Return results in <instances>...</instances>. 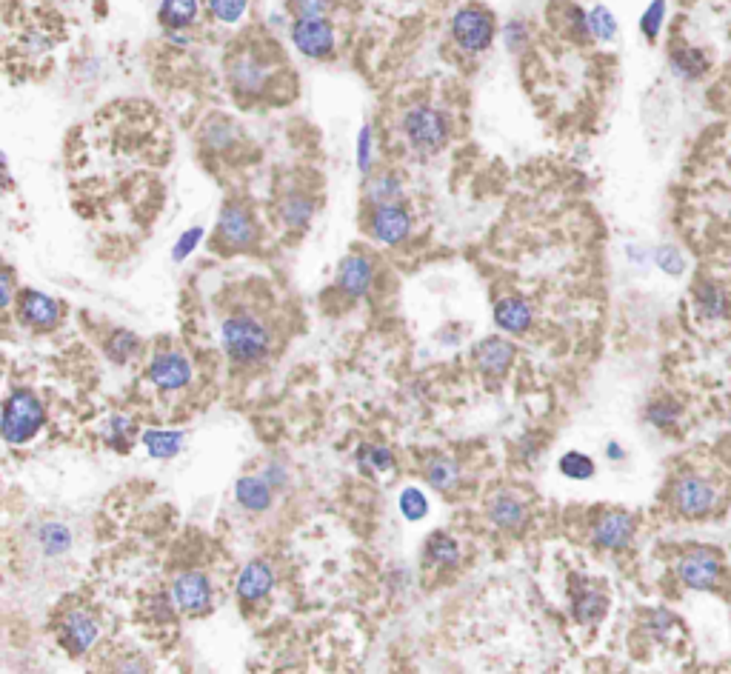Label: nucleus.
Returning <instances> with one entry per match:
<instances>
[{"mask_svg":"<svg viewBox=\"0 0 731 674\" xmlns=\"http://www.w3.org/2000/svg\"><path fill=\"white\" fill-rule=\"evenodd\" d=\"M272 326L249 309H235L220 320V346L238 366H257L272 355Z\"/></svg>","mask_w":731,"mask_h":674,"instance_id":"1","label":"nucleus"},{"mask_svg":"<svg viewBox=\"0 0 731 674\" xmlns=\"http://www.w3.org/2000/svg\"><path fill=\"white\" fill-rule=\"evenodd\" d=\"M46 426V406L32 389H15L3 400V417H0V437L9 446H23L35 440Z\"/></svg>","mask_w":731,"mask_h":674,"instance_id":"2","label":"nucleus"},{"mask_svg":"<svg viewBox=\"0 0 731 674\" xmlns=\"http://www.w3.org/2000/svg\"><path fill=\"white\" fill-rule=\"evenodd\" d=\"M400 129H403V138L409 140V146L420 155H435L449 140V118L432 103L409 106L400 120Z\"/></svg>","mask_w":731,"mask_h":674,"instance_id":"3","label":"nucleus"},{"mask_svg":"<svg viewBox=\"0 0 731 674\" xmlns=\"http://www.w3.org/2000/svg\"><path fill=\"white\" fill-rule=\"evenodd\" d=\"M672 506L677 515L686 520H703L720 506V489L717 483L697 472H683L672 483Z\"/></svg>","mask_w":731,"mask_h":674,"instance_id":"4","label":"nucleus"},{"mask_svg":"<svg viewBox=\"0 0 731 674\" xmlns=\"http://www.w3.org/2000/svg\"><path fill=\"white\" fill-rule=\"evenodd\" d=\"M58 40V20L49 23V20H43V15H35L20 29L6 26V58H12L18 52L23 63H38L46 55H52Z\"/></svg>","mask_w":731,"mask_h":674,"instance_id":"5","label":"nucleus"},{"mask_svg":"<svg viewBox=\"0 0 731 674\" xmlns=\"http://www.w3.org/2000/svg\"><path fill=\"white\" fill-rule=\"evenodd\" d=\"M55 637L66 655H89L100 640V617L92 609L72 606L55 620Z\"/></svg>","mask_w":731,"mask_h":674,"instance_id":"6","label":"nucleus"},{"mask_svg":"<svg viewBox=\"0 0 731 674\" xmlns=\"http://www.w3.org/2000/svg\"><path fill=\"white\" fill-rule=\"evenodd\" d=\"M452 40L466 55H483L494 43V15L483 6H463L452 18Z\"/></svg>","mask_w":731,"mask_h":674,"instance_id":"7","label":"nucleus"},{"mask_svg":"<svg viewBox=\"0 0 731 674\" xmlns=\"http://www.w3.org/2000/svg\"><path fill=\"white\" fill-rule=\"evenodd\" d=\"M257 220L243 203H226L215 226V246L223 252H249L257 243Z\"/></svg>","mask_w":731,"mask_h":674,"instance_id":"8","label":"nucleus"},{"mask_svg":"<svg viewBox=\"0 0 731 674\" xmlns=\"http://www.w3.org/2000/svg\"><path fill=\"white\" fill-rule=\"evenodd\" d=\"M26 543L38 560L58 563L75 549V532L69 523H63L58 517H43L26 529Z\"/></svg>","mask_w":731,"mask_h":674,"instance_id":"9","label":"nucleus"},{"mask_svg":"<svg viewBox=\"0 0 731 674\" xmlns=\"http://www.w3.org/2000/svg\"><path fill=\"white\" fill-rule=\"evenodd\" d=\"M292 43L309 60H329L337 49L335 26L329 18H295L292 20Z\"/></svg>","mask_w":731,"mask_h":674,"instance_id":"10","label":"nucleus"},{"mask_svg":"<svg viewBox=\"0 0 731 674\" xmlns=\"http://www.w3.org/2000/svg\"><path fill=\"white\" fill-rule=\"evenodd\" d=\"M169 595H172L175 609L183 615H206L212 609V580L198 569H183L172 577Z\"/></svg>","mask_w":731,"mask_h":674,"instance_id":"11","label":"nucleus"},{"mask_svg":"<svg viewBox=\"0 0 731 674\" xmlns=\"http://www.w3.org/2000/svg\"><path fill=\"white\" fill-rule=\"evenodd\" d=\"M15 306L18 320L32 332H55L63 320V303L38 289H20Z\"/></svg>","mask_w":731,"mask_h":674,"instance_id":"12","label":"nucleus"},{"mask_svg":"<svg viewBox=\"0 0 731 674\" xmlns=\"http://www.w3.org/2000/svg\"><path fill=\"white\" fill-rule=\"evenodd\" d=\"M366 229L377 243L383 246H400L412 235V212L403 203H383V206H369Z\"/></svg>","mask_w":731,"mask_h":674,"instance_id":"13","label":"nucleus"},{"mask_svg":"<svg viewBox=\"0 0 731 674\" xmlns=\"http://www.w3.org/2000/svg\"><path fill=\"white\" fill-rule=\"evenodd\" d=\"M146 377L160 392H180V389H186L192 383L195 369H192V360L183 355L180 349H163V352H158L149 360Z\"/></svg>","mask_w":731,"mask_h":674,"instance_id":"14","label":"nucleus"},{"mask_svg":"<svg viewBox=\"0 0 731 674\" xmlns=\"http://www.w3.org/2000/svg\"><path fill=\"white\" fill-rule=\"evenodd\" d=\"M634 535H637V520L629 512L620 509H609L600 512L592 523V543L606 549V552H623L632 546Z\"/></svg>","mask_w":731,"mask_h":674,"instance_id":"15","label":"nucleus"},{"mask_svg":"<svg viewBox=\"0 0 731 674\" xmlns=\"http://www.w3.org/2000/svg\"><path fill=\"white\" fill-rule=\"evenodd\" d=\"M272 69L275 66L263 58L260 52H240L238 58L232 60V66H229V80H232V86H235L238 95L260 98L269 89Z\"/></svg>","mask_w":731,"mask_h":674,"instance_id":"16","label":"nucleus"},{"mask_svg":"<svg viewBox=\"0 0 731 674\" xmlns=\"http://www.w3.org/2000/svg\"><path fill=\"white\" fill-rule=\"evenodd\" d=\"M677 575L683 580V586L689 589H700V592H709L717 586V580L723 575V563H720V555L714 549H706V546H697L692 552L680 557L677 563Z\"/></svg>","mask_w":731,"mask_h":674,"instance_id":"17","label":"nucleus"},{"mask_svg":"<svg viewBox=\"0 0 731 674\" xmlns=\"http://www.w3.org/2000/svg\"><path fill=\"white\" fill-rule=\"evenodd\" d=\"M375 275V260L369 258V255H363V252H352V255H346V258L340 260V266H337V292L346 295L349 300L366 298L372 292V286H375Z\"/></svg>","mask_w":731,"mask_h":674,"instance_id":"18","label":"nucleus"},{"mask_svg":"<svg viewBox=\"0 0 731 674\" xmlns=\"http://www.w3.org/2000/svg\"><path fill=\"white\" fill-rule=\"evenodd\" d=\"M472 355H475V366L480 375L489 377V380H503V377L509 375V369H512L517 349H514V343L509 337L492 335L483 337Z\"/></svg>","mask_w":731,"mask_h":674,"instance_id":"19","label":"nucleus"},{"mask_svg":"<svg viewBox=\"0 0 731 674\" xmlns=\"http://www.w3.org/2000/svg\"><path fill=\"white\" fill-rule=\"evenodd\" d=\"M275 589V569L266 560H249L235 580V595L243 606L263 603Z\"/></svg>","mask_w":731,"mask_h":674,"instance_id":"20","label":"nucleus"},{"mask_svg":"<svg viewBox=\"0 0 731 674\" xmlns=\"http://www.w3.org/2000/svg\"><path fill=\"white\" fill-rule=\"evenodd\" d=\"M569 595H572V617L580 626H597L609 612V595L589 580L574 577Z\"/></svg>","mask_w":731,"mask_h":674,"instance_id":"21","label":"nucleus"},{"mask_svg":"<svg viewBox=\"0 0 731 674\" xmlns=\"http://www.w3.org/2000/svg\"><path fill=\"white\" fill-rule=\"evenodd\" d=\"M486 515L500 532H520L529 520V506L514 492H497L486 506Z\"/></svg>","mask_w":731,"mask_h":674,"instance_id":"22","label":"nucleus"},{"mask_svg":"<svg viewBox=\"0 0 731 674\" xmlns=\"http://www.w3.org/2000/svg\"><path fill=\"white\" fill-rule=\"evenodd\" d=\"M534 309L532 303L520 295H506L494 303V323L506 335H526L532 329Z\"/></svg>","mask_w":731,"mask_h":674,"instance_id":"23","label":"nucleus"},{"mask_svg":"<svg viewBox=\"0 0 731 674\" xmlns=\"http://www.w3.org/2000/svg\"><path fill=\"white\" fill-rule=\"evenodd\" d=\"M694 309L697 315L706 320H723L731 315V292L717 283V280H697L694 283Z\"/></svg>","mask_w":731,"mask_h":674,"instance_id":"24","label":"nucleus"},{"mask_svg":"<svg viewBox=\"0 0 731 674\" xmlns=\"http://www.w3.org/2000/svg\"><path fill=\"white\" fill-rule=\"evenodd\" d=\"M669 69H672L674 78H680L683 83H697V80H703L709 75L712 60H709V55L703 49H697V46L677 43V46H672V52H669Z\"/></svg>","mask_w":731,"mask_h":674,"instance_id":"25","label":"nucleus"},{"mask_svg":"<svg viewBox=\"0 0 731 674\" xmlns=\"http://www.w3.org/2000/svg\"><path fill=\"white\" fill-rule=\"evenodd\" d=\"M235 500L240 509H246L249 515H263L272 509L275 500V489L263 475H243L235 483Z\"/></svg>","mask_w":731,"mask_h":674,"instance_id":"26","label":"nucleus"},{"mask_svg":"<svg viewBox=\"0 0 731 674\" xmlns=\"http://www.w3.org/2000/svg\"><path fill=\"white\" fill-rule=\"evenodd\" d=\"M200 3L203 0H160L158 23L166 29V35L192 29L200 18Z\"/></svg>","mask_w":731,"mask_h":674,"instance_id":"27","label":"nucleus"},{"mask_svg":"<svg viewBox=\"0 0 731 674\" xmlns=\"http://www.w3.org/2000/svg\"><path fill=\"white\" fill-rule=\"evenodd\" d=\"M277 215H280V220H283L286 229L300 232V229L309 226V220L315 218V200L309 198L306 192L292 189V192H286V195L280 198V203H277Z\"/></svg>","mask_w":731,"mask_h":674,"instance_id":"28","label":"nucleus"},{"mask_svg":"<svg viewBox=\"0 0 731 674\" xmlns=\"http://www.w3.org/2000/svg\"><path fill=\"white\" fill-rule=\"evenodd\" d=\"M554 26L563 29L566 38L577 40V43H589L592 32H589V12H583L577 3H557L552 9Z\"/></svg>","mask_w":731,"mask_h":674,"instance_id":"29","label":"nucleus"},{"mask_svg":"<svg viewBox=\"0 0 731 674\" xmlns=\"http://www.w3.org/2000/svg\"><path fill=\"white\" fill-rule=\"evenodd\" d=\"M460 543L455 537L446 535V532H435L426 540V549H423V560L426 566H435V569H455L460 563Z\"/></svg>","mask_w":731,"mask_h":674,"instance_id":"30","label":"nucleus"},{"mask_svg":"<svg viewBox=\"0 0 731 674\" xmlns=\"http://www.w3.org/2000/svg\"><path fill=\"white\" fill-rule=\"evenodd\" d=\"M423 477H426V483L435 492H452L457 483H460V463H457L455 457L446 455L429 457L426 466H423Z\"/></svg>","mask_w":731,"mask_h":674,"instance_id":"31","label":"nucleus"},{"mask_svg":"<svg viewBox=\"0 0 731 674\" xmlns=\"http://www.w3.org/2000/svg\"><path fill=\"white\" fill-rule=\"evenodd\" d=\"M363 195L369 200V206H383V203H403V183L392 172H377L366 178V189Z\"/></svg>","mask_w":731,"mask_h":674,"instance_id":"32","label":"nucleus"},{"mask_svg":"<svg viewBox=\"0 0 731 674\" xmlns=\"http://www.w3.org/2000/svg\"><path fill=\"white\" fill-rule=\"evenodd\" d=\"M357 466H360V472H369V475H392L397 469V457L389 446L366 443L357 449Z\"/></svg>","mask_w":731,"mask_h":674,"instance_id":"33","label":"nucleus"},{"mask_svg":"<svg viewBox=\"0 0 731 674\" xmlns=\"http://www.w3.org/2000/svg\"><path fill=\"white\" fill-rule=\"evenodd\" d=\"M183 443H186L183 432H172V429H149V432H143L146 452L152 457H158V460H169V457L178 455L180 449H183Z\"/></svg>","mask_w":731,"mask_h":674,"instance_id":"34","label":"nucleus"},{"mask_svg":"<svg viewBox=\"0 0 731 674\" xmlns=\"http://www.w3.org/2000/svg\"><path fill=\"white\" fill-rule=\"evenodd\" d=\"M252 0H203L209 18L220 23V26H238L240 20L246 18Z\"/></svg>","mask_w":731,"mask_h":674,"instance_id":"35","label":"nucleus"},{"mask_svg":"<svg viewBox=\"0 0 731 674\" xmlns=\"http://www.w3.org/2000/svg\"><path fill=\"white\" fill-rule=\"evenodd\" d=\"M589 32H592V40L597 43H612L617 35H620V26H617V18L609 6L597 3L589 9Z\"/></svg>","mask_w":731,"mask_h":674,"instance_id":"36","label":"nucleus"},{"mask_svg":"<svg viewBox=\"0 0 731 674\" xmlns=\"http://www.w3.org/2000/svg\"><path fill=\"white\" fill-rule=\"evenodd\" d=\"M140 352V337L135 332H129V329H115L109 340H106V355L109 360H115V363H129V360H135Z\"/></svg>","mask_w":731,"mask_h":674,"instance_id":"37","label":"nucleus"},{"mask_svg":"<svg viewBox=\"0 0 731 674\" xmlns=\"http://www.w3.org/2000/svg\"><path fill=\"white\" fill-rule=\"evenodd\" d=\"M103 674H152L149 660L135 652V649H123L118 655L106 657Z\"/></svg>","mask_w":731,"mask_h":674,"instance_id":"38","label":"nucleus"},{"mask_svg":"<svg viewBox=\"0 0 731 674\" xmlns=\"http://www.w3.org/2000/svg\"><path fill=\"white\" fill-rule=\"evenodd\" d=\"M132 437H135V423L132 417L126 415H112L103 423V440L112 446V449H129L132 446Z\"/></svg>","mask_w":731,"mask_h":674,"instance_id":"39","label":"nucleus"},{"mask_svg":"<svg viewBox=\"0 0 731 674\" xmlns=\"http://www.w3.org/2000/svg\"><path fill=\"white\" fill-rule=\"evenodd\" d=\"M666 18H669V3L666 0H652L646 6V12L640 15V35L649 40V43H654V40L660 38L663 26H666Z\"/></svg>","mask_w":731,"mask_h":674,"instance_id":"40","label":"nucleus"},{"mask_svg":"<svg viewBox=\"0 0 731 674\" xmlns=\"http://www.w3.org/2000/svg\"><path fill=\"white\" fill-rule=\"evenodd\" d=\"M557 469H560V475L563 477H572V480H589V477H594V460L586 452H577V449H572V452H566V455L560 457L557 460Z\"/></svg>","mask_w":731,"mask_h":674,"instance_id":"41","label":"nucleus"},{"mask_svg":"<svg viewBox=\"0 0 731 674\" xmlns=\"http://www.w3.org/2000/svg\"><path fill=\"white\" fill-rule=\"evenodd\" d=\"M397 506H400V515L406 517V520H412V523L429 515V497H426V492H420L417 486H406L400 492Z\"/></svg>","mask_w":731,"mask_h":674,"instance_id":"42","label":"nucleus"},{"mask_svg":"<svg viewBox=\"0 0 731 674\" xmlns=\"http://www.w3.org/2000/svg\"><path fill=\"white\" fill-rule=\"evenodd\" d=\"M680 417V403H674L672 397H657L646 406V420L657 426V429H669Z\"/></svg>","mask_w":731,"mask_h":674,"instance_id":"43","label":"nucleus"},{"mask_svg":"<svg viewBox=\"0 0 731 674\" xmlns=\"http://www.w3.org/2000/svg\"><path fill=\"white\" fill-rule=\"evenodd\" d=\"M286 9L295 18H329L335 0H286Z\"/></svg>","mask_w":731,"mask_h":674,"instance_id":"44","label":"nucleus"},{"mask_svg":"<svg viewBox=\"0 0 731 674\" xmlns=\"http://www.w3.org/2000/svg\"><path fill=\"white\" fill-rule=\"evenodd\" d=\"M232 132H235V126H232L229 120H215V123H209V126L203 129V140H206V146H212V149H226V146L232 143Z\"/></svg>","mask_w":731,"mask_h":674,"instance_id":"45","label":"nucleus"},{"mask_svg":"<svg viewBox=\"0 0 731 674\" xmlns=\"http://www.w3.org/2000/svg\"><path fill=\"white\" fill-rule=\"evenodd\" d=\"M654 263H657L666 275H683V269H686V260L680 255V249H674V246H660V249L654 252Z\"/></svg>","mask_w":731,"mask_h":674,"instance_id":"46","label":"nucleus"},{"mask_svg":"<svg viewBox=\"0 0 731 674\" xmlns=\"http://www.w3.org/2000/svg\"><path fill=\"white\" fill-rule=\"evenodd\" d=\"M357 169L363 178L372 175V129L369 126H363L357 135Z\"/></svg>","mask_w":731,"mask_h":674,"instance_id":"47","label":"nucleus"},{"mask_svg":"<svg viewBox=\"0 0 731 674\" xmlns=\"http://www.w3.org/2000/svg\"><path fill=\"white\" fill-rule=\"evenodd\" d=\"M200 240H203V229L200 226H192V229H186L183 235L178 238V243H175V249H172V260L175 263H180V260H186L195 249L200 246Z\"/></svg>","mask_w":731,"mask_h":674,"instance_id":"48","label":"nucleus"},{"mask_svg":"<svg viewBox=\"0 0 731 674\" xmlns=\"http://www.w3.org/2000/svg\"><path fill=\"white\" fill-rule=\"evenodd\" d=\"M646 626H649L652 635L663 637L674 626V617L669 612H663V609H654L652 615H646Z\"/></svg>","mask_w":731,"mask_h":674,"instance_id":"49","label":"nucleus"},{"mask_svg":"<svg viewBox=\"0 0 731 674\" xmlns=\"http://www.w3.org/2000/svg\"><path fill=\"white\" fill-rule=\"evenodd\" d=\"M15 272L6 266L3 269V275H0V303H3V309H12V303H15Z\"/></svg>","mask_w":731,"mask_h":674,"instance_id":"50","label":"nucleus"},{"mask_svg":"<svg viewBox=\"0 0 731 674\" xmlns=\"http://www.w3.org/2000/svg\"><path fill=\"white\" fill-rule=\"evenodd\" d=\"M503 38L509 43V49H520V46H526V40H529V29H526L520 20H512V23L503 29Z\"/></svg>","mask_w":731,"mask_h":674,"instance_id":"51","label":"nucleus"},{"mask_svg":"<svg viewBox=\"0 0 731 674\" xmlns=\"http://www.w3.org/2000/svg\"><path fill=\"white\" fill-rule=\"evenodd\" d=\"M263 477L272 483V489H275V492H280V489L289 483V469H286L283 463H269V466L263 469Z\"/></svg>","mask_w":731,"mask_h":674,"instance_id":"52","label":"nucleus"},{"mask_svg":"<svg viewBox=\"0 0 731 674\" xmlns=\"http://www.w3.org/2000/svg\"><path fill=\"white\" fill-rule=\"evenodd\" d=\"M606 455H609V460H623V457H626V452H623V449H620L617 443H609Z\"/></svg>","mask_w":731,"mask_h":674,"instance_id":"53","label":"nucleus"}]
</instances>
